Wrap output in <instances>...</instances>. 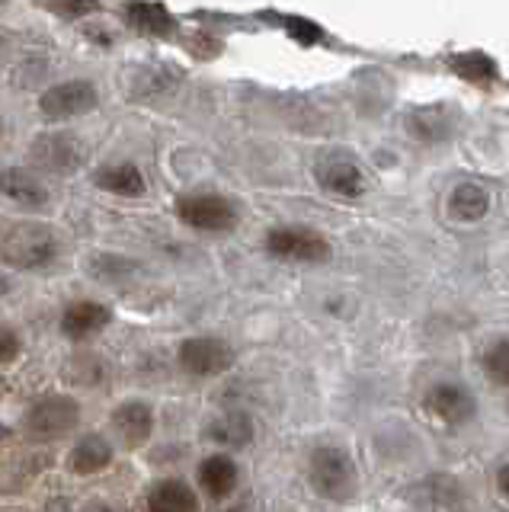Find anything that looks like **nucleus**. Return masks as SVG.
I'll return each instance as SVG.
<instances>
[{"label": "nucleus", "instance_id": "f257e3e1", "mask_svg": "<svg viewBox=\"0 0 509 512\" xmlns=\"http://www.w3.org/2000/svg\"><path fill=\"white\" fill-rule=\"evenodd\" d=\"M308 477H311V487L321 493L324 500H333V503L349 500V496L356 493V484H359L353 458H349L337 445L314 448L311 464H308Z\"/></svg>", "mask_w": 509, "mask_h": 512}, {"label": "nucleus", "instance_id": "f03ea898", "mask_svg": "<svg viewBox=\"0 0 509 512\" xmlns=\"http://www.w3.org/2000/svg\"><path fill=\"white\" fill-rule=\"evenodd\" d=\"M0 256L17 269H42L58 256V240L39 224H17L0 244Z\"/></svg>", "mask_w": 509, "mask_h": 512}, {"label": "nucleus", "instance_id": "7ed1b4c3", "mask_svg": "<svg viewBox=\"0 0 509 512\" xmlns=\"http://www.w3.org/2000/svg\"><path fill=\"white\" fill-rule=\"evenodd\" d=\"M77 423H81V404L65 394H52V397L36 400L23 420L26 432L33 439H61Z\"/></svg>", "mask_w": 509, "mask_h": 512}, {"label": "nucleus", "instance_id": "20e7f679", "mask_svg": "<svg viewBox=\"0 0 509 512\" xmlns=\"http://www.w3.org/2000/svg\"><path fill=\"white\" fill-rule=\"evenodd\" d=\"M177 215L183 224L196 231H209V234H221V231H234L237 228V208L231 199L215 196V192H196V196H183L177 202Z\"/></svg>", "mask_w": 509, "mask_h": 512}, {"label": "nucleus", "instance_id": "39448f33", "mask_svg": "<svg viewBox=\"0 0 509 512\" xmlns=\"http://www.w3.org/2000/svg\"><path fill=\"white\" fill-rule=\"evenodd\" d=\"M266 253L282 263H324L330 244L311 228H276L266 234Z\"/></svg>", "mask_w": 509, "mask_h": 512}, {"label": "nucleus", "instance_id": "423d86ee", "mask_svg": "<svg viewBox=\"0 0 509 512\" xmlns=\"http://www.w3.org/2000/svg\"><path fill=\"white\" fill-rule=\"evenodd\" d=\"M29 157H33V164L45 173H74L81 170L84 164V144L77 141L74 135H65V132H49V135H39L29 144Z\"/></svg>", "mask_w": 509, "mask_h": 512}, {"label": "nucleus", "instance_id": "0eeeda50", "mask_svg": "<svg viewBox=\"0 0 509 512\" xmlns=\"http://www.w3.org/2000/svg\"><path fill=\"white\" fill-rule=\"evenodd\" d=\"M177 359L186 375L212 378V375L228 372L234 365V349L225 340H215V336H193V340H186L180 346Z\"/></svg>", "mask_w": 509, "mask_h": 512}, {"label": "nucleus", "instance_id": "6e6552de", "mask_svg": "<svg viewBox=\"0 0 509 512\" xmlns=\"http://www.w3.org/2000/svg\"><path fill=\"white\" fill-rule=\"evenodd\" d=\"M97 106V87L90 80H65V84H55L42 93L39 100V112L45 119H74V116H84Z\"/></svg>", "mask_w": 509, "mask_h": 512}, {"label": "nucleus", "instance_id": "1a4fd4ad", "mask_svg": "<svg viewBox=\"0 0 509 512\" xmlns=\"http://www.w3.org/2000/svg\"><path fill=\"white\" fill-rule=\"evenodd\" d=\"M314 176L321 189H327L330 196H340V199H359L369 180H365V170L356 164L353 157L346 154H327L317 160Z\"/></svg>", "mask_w": 509, "mask_h": 512}, {"label": "nucleus", "instance_id": "9d476101", "mask_svg": "<svg viewBox=\"0 0 509 512\" xmlns=\"http://www.w3.org/2000/svg\"><path fill=\"white\" fill-rule=\"evenodd\" d=\"M423 407L429 416H436L439 423L445 426H461L468 423L477 404L468 388H458V384H436V388H429L426 397H423Z\"/></svg>", "mask_w": 509, "mask_h": 512}, {"label": "nucleus", "instance_id": "9b49d317", "mask_svg": "<svg viewBox=\"0 0 509 512\" xmlns=\"http://www.w3.org/2000/svg\"><path fill=\"white\" fill-rule=\"evenodd\" d=\"M116 436L125 448H141L154 432V410L148 400H125L109 416Z\"/></svg>", "mask_w": 509, "mask_h": 512}, {"label": "nucleus", "instance_id": "f8f14e48", "mask_svg": "<svg viewBox=\"0 0 509 512\" xmlns=\"http://www.w3.org/2000/svg\"><path fill=\"white\" fill-rule=\"evenodd\" d=\"M113 320V311L100 301H74L71 308L61 317V333L68 340H87V336L100 333L103 327H109Z\"/></svg>", "mask_w": 509, "mask_h": 512}, {"label": "nucleus", "instance_id": "ddd939ff", "mask_svg": "<svg viewBox=\"0 0 509 512\" xmlns=\"http://www.w3.org/2000/svg\"><path fill=\"white\" fill-rule=\"evenodd\" d=\"M148 512H199V496L183 480H157L148 493Z\"/></svg>", "mask_w": 509, "mask_h": 512}, {"label": "nucleus", "instance_id": "4468645a", "mask_svg": "<svg viewBox=\"0 0 509 512\" xmlns=\"http://www.w3.org/2000/svg\"><path fill=\"white\" fill-rule=\"evenodd\" d=\"M0 192H4L7 199L26 205V208L49 205V189H45L39 176H33L29 170H4L0 173Z\"/></svg>", "mask_w": 509, "mask_h": 512}, {"label": "nucleus", "instance_id": "2eb2a0df", "mask_svg": "<svg viewBox=\"0 0 509 512\" xmlns=\"http://www.w3.org/2000/svg\"><path fill=\"white\" fill-rule=\"evenodd\" d=\"M205 436L225 448H244L253 439V420L244 410H228L205 426Z\"/></svg>", "mask_w": 509, "mask_h": 512}, {"label": "nucleus", "instance_id": "dca6fc26", "mask_svg": "<svg viewBox=\"0 0 509 512\" xmlns=\"http://www.w3.org/2000/svg\"><path fill=\"white\" fill-rule=\"evenodd\" d=\"M490 212V192L477 183H461L449 196V215L461 224H477Z\"/></svg>", "mask_w": 509, "mask_h": 512}, {"label": "nucleus", "instance_id": "f3484780", "mask_svg": "<svg viewBox=\"0 0 509 512\" xmlns=\"http://www.w3.org/2000/svg\"><path fill=\"white\" fill-rule=\"evenodd\" d=\"M199 484L212 500H228L237 487V464L225 455H212L199 464Z\"/></svg>", "mask_w": 509, "mask_h": 512}, {"label": "nucleus", "instance_id": "a211bd4d", "mask_svg": "<svg viewBox=\"0 0 509 512\" xmlns=\"http://www.w3.org/2000/svg\"><path fill=\"white\" fill-rule=\"evenodd\" d=\"M93 183L100 189L113 192V196H129V199H138L145 196V176L135 164H109V167H100L97 176H93Z\"/></svg>", "mask_w": 509, "mask_h": 512}, {"label": "nucleus", "instance_id": "6ab92c4d", "mask_svg": "<svg viewBox=\"0 0 509 512\" xmlns=\"http://www.w3.org/2000/svg\"><path fill=\"white\" fill-rule=\"evenodd\" d=\"M109 461H113V445H109L103 436H84L71 448V471L74 474H100L103 468H109Z\"/></svg>", "mask_w": 509, "mask_h": 512}, {"label": "nucleus", "instance_id": "aec40b11", "mask_svg": "<svg viewBox=\"0 0 509 512\" xmlns=\"http://www.w3.org/2000/svg\"><path fill=\"white\" fill-rule=\"evenodd\" d=\"M125 16H129V23L138 32H148V36L167 39L173 36V29H177V20H173L164 4H129L125 7Z\"/></svg>", "mask_w": 509, "mask_h": 512}, {"label": "nucleus", "instance_id": "412c9836", "mask_svg": "<svg viewBox=\"0 0 509 512\" xmlns=\"http://www.w3.org/2000/svg\"><path fill=\"white\" fill-rule=\"evenodd\" d=\"M449 128H452L449 119H445L439 109H420V112H413V116H407V132L420 141H442L449 135Z\"/></svg>", "mask_w": 509, "mask_h": 512}, {"label": "nucleus", "instance_id": "4be33fe9", "mask_svg": "<svg viewBox=\"0 0 509 512\" xmlns=\"http://www.w3.org/2000/svg\"><path fill=\"white\" fill-rule=\"evenodd\" d=\"M138 263L125 260V256H116V253H97L90 260V272L93 276H100L103 282H116L122 276H129V272H135Z\"/></svg>", "mask_w": 509, "mask_h": 512}, {"label": "nucleus", "instance_id": "5701e85b", "mask_svg": "<svg viewBox=\"0 0 509 512\" xmlns=\"http://www.w3.org/2000/svg\"><path fill=\"white\" fill-rule=\"evenodd\" d=\"M484 368L493 381L509 388V340H497L484 352Z\"/></svg>", "mask_w": 509, "mask_h": 512}, {"label": "nucleus", "instance_id": "b1692460", "mask_svg": "<svg viewBox=\"0 0 509 512\" xmlns=\"http://www.w3.org/2000/svg\"><path fill=\"white\" fill-rule=\"evenodd\" d=\"M17 356H20V336L13 333L7 324H0V365L13 362Z\"/></svg>", "mask_w": 509, "mask_h": 512}, {"label": "nucleus", "instance_id": "393cba45", "mask_svg": "<svg viewBox=\"0 0 509 512\" xmlns=\"http://www.w3.org/2000/svg\"><path fill=\"white\" fill-rule=\"evenodd\" d=\"M285 29H289L301 45H311V42L321 39V29H317L314 23H308V20H289V23H285Z\"/></svg>", "mask_w": 509, "mask_h": 512}, {"label": "nucleus", "instance_id": "a878e982", "mask_svg": "<svg viewBox=\"0 0 509 512\" xmlns=\"http://www.w3.org/2000/svg\"><path fill=\"white\" fill-rule=\"evenodd\" d=\"M49 10H55L61 16H84V13L97 10V4H49Z\"/></svg>", "mask_w": 509, "mask_h": 512}, {"label": "nucleus", "instance_id": "bb28decb", "mask_svg": "<svg viewBox=\"0 0 509 512\" xmlns=\"http://www.w3.org/2000/svg\"><path fill=\"white\" fill-rule=\"evenodd\" d=\"M497 487H500V493L509 500V464H503V468L497 471Z\"/></svg>", "mask_w": 509, "mask_h": 512}, {"label": "nucleus", "instance_id": "cd10ccee", "mask_svg": "<svg viewBox=\"0 0 509 512\" xmlns=\"http://www.w3.org/2000/svg\"><path fill=\"white\" fill-rule=\"evenodd\" d=\"M4 292H7V282H4V279H0V295H4Z\"/></svg>", "mask_w": 509, "mask_h": 512}]
</instances>
